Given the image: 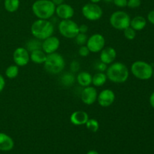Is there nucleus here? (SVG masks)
<instances>
[{"mask_svg":"<svg viewBox=\"0 0 154 154\" xmlns=\"http://www.w3.org/2000/svg\"><path fill=\"white\" fill-rule=\"evenodd\" d=\"M60 46V41L57 36L51 35L42 41V50L48 55L57 52Z\"/></svg>","mask_w":154,"mask_h":154,"instance_id":"12","label":"nucleus"},{"mask_svg":"<svg viewBox=\"0 0 154 154\" xmlns=\"http://www.w3.org/2000/svg\"><path fill=\"white\" fill-rule=\"evenodd\" d=\"M153 78H154V72H153Z\"/></svg>","mask_w":154,"mask_h":154,"instance_id":"42","label":"nucleus"},{"mask_svg":"<svg viewBox=\"0 0 154 154\" xmlns=\"http://www.w3.org/2000/svg\"><path fill=\"white\" fill-rule=\"evenodd\" d=\"M141 4V0H128L127 7L129 8H137L139 7Z\"/></svg>","mask_w":154,"mask_h":154,"instance_id":"30","label":"nucleus"},{"mask_svg":"<svg viewBox=\"0 0 154 154\" xmlns=\"http://www.w3.org/2000/svg\"><path fill=\"white\" fill-rule=\"evenodd\" d=\"M86 46L90 53H99L105 47V38L102 34L95 33L87 39Z\"/></svg>","mask_w":154,"mask_h":154,"instance_id":"9","label":"nucleus"},{"mask_svg":"<svg viewBox=\"0 0 154 154\" xmlns=\"http://www.w3.org/2000/svg\"><path fill=\"white\" fill-rule=\"evenodd\" d=\"M5 87V80L4 77L0 74V93L3 91Z\"/></svg>","mask_w":154,"mask_h":154,"instance_id":"35","label":"nucleus"},{"mask_svg":"<svg viewBox=\"0 0 154 154\" xmlns=\"http://www.w3.org/2000/svg\"><path fill=\"white\" fill-rule=\"evenodd\" d=\"M147 20H149V22L154 25V10L149 12V14H147Z\"/></svg>","mask_w":154,"mask_h":154,"instance_id":"36","label":"nucleus"},{"mask_svg":"<svg viewBox=\"0 0 154 154\" xmlns=\"http://www.w3.org/2000/svg\"><path fill=\"white\" fill-rule=\"evenodd\" d=\"M107 80H108V78H107V75L105 72H98L94 75H93L92 84L96 87H102L105 84Z\"/></svg>","mask_w":154,"mask_h":154,"instance_id":"21","label":"nucleus"},{"mask_svg":"<svg viewBox=\"0 0 154 154\" xmlns=\"http://www.w3.org/2000/svg\"><path fill=\"white\" fill-rule=\"evenodd\" d=\"M30 30L33 37L43 41L47 38L53 35L54 26L52 23L48 20L38 19L32 23Z\"/></svg>","mask_w":154,"mask_h":154,"instance_id":"3","label":"nucleus"},{"mask_svg":"<svg viewBox=\"0 0 154 154\" xmlns=\"http://www.w3.org/2000/svg\"><path fill=\"white\" fill-rule=\"evenodd\" d=\"M20 1V0H5V9L9 13H14L19 9Z\"/></svg>","mask_w":154,"mask_h":154,"instance_id":"23","label":"nucleus"},{"mask_svg":"<svg viewBox=\"0 0 154 154\" xmlns=\"http://www.w3.org/2000/svg\"><path fill=\"white\" fill-rule=\"evenodd\" d=\"M19 75V66L11 65L5 69V76L9 79H14Z\"/></svg>","mask_w":154,"mask_h":154,"instance_id":"25","label":"nucleus"},{"mask_svg":"<svg viewBox=\"0 0 154 154\" xmlns=\"http://www.w3.org/2000/svg\"><path fill=\"white\" fill-rule=\"evenodd\" d=\"M81 69V65H80V63L78 61H76V60H73V61L70 64V69L71 72L72 73H75V72H78Z\"/></svg>","mask_w":154,"mask_h":154,"instance_id":"31","label":"nucleus"},{"mask_svg":"<svg viewBox=\"0 0 154 154\" xmlns=\"http://www.w3.org/2000/svg\"><path fill=\"white\" fill-rule=\"evenodd\" d=\"M51 1L56 6H58L65 2V0H51Z\"/></svg>","mask_w":154,"mask_h":154,"instance_id":"37","label":"nucleus"},{"mask_svg":"<svg viewBox=\"0 0 154 154\" xmlns=\"http://www.w3.org/2000/svg\"><path fill=\"white\" fill-rule=\"evenodd\" d=\"M147 25V21L144 17L141 16H136L132 18L130 21V26L135 31H141Z\"/></svg>","mask_w":154,"mask_h":154,"instance_id":"20","label":"nucleus"},{"mask_svg":"<svg viewBox=\"0 0 154 154\" xmlns=\"http://www.w3.org/2000/svg\"><path fill=\"white\" fill-rule=\"evenodd\" d=\"M85 126L87 129L92 132H96L99 129V123L96 119L89 118V120L86 123Z\"/></svg>","mask_w":154,"mask_h":154,"instance_id":"26","label":"nucleus"},{"mask_svg":"<svg viewBox=\"0 0 154 154\" xmlns=\"http://www.w3.org/2000/svg\"><path fill=\"white\" fill-rule=\"evenodd\" d=\"M58 29L63 37L70 39L75 38L79 33V26L72 19L62 20L59 23Z\"/></svg>","mask_w":154,"mask_h":154,"instance_id":"7","label":"nucleus"},{"mask_svg":"<svg viewBox=\"0 0 154 154\" xmlns=\"http://www.w3.org/2000/svg\"><path fill=\"white\" fill-rule=\"evenodd\" d=\"M89 118L88 114L86 111H75L71 114L70 121L75 126H82L86 124Z\"/></svg>","mask_w":154,"mask_h":154,"instance_id":"16","label":"nucleus"},{"mask_svg":"<svg viewBox=\"0 0 154 154\" xmlns=\"http://www.w3.org/2000/svg\"><path fill=\"white\" fill-rule=\"evenodd\" d=\"M105 74L108 79L111 82L114 84H123L129 78V71L124 63L116 62L110 64L107 68Z\"/></svg>","mask_w":154,"mask_h":154,"instance_id":"1","label":"nucleus"},{"mask_svg":"<svg viewBox=\"0 0 154 154\" xmlns=\"http://www.w3.org/2000/svg\"><path fill=\"white\" fill-rule=\"evenodd\" d=\"M75 75L74 73L71 72H66V73L63 74L61 76L60 78V82L65 87H71V86L73 85L75 82Z\"/></svg>","mask_w":154,"mask_h":154,"instance_id":"22","label":"nucleus"},{"mask_svg":"<svg viewBox=\"0 0 154 154\" xmlns=\"http://www.w3.org/2000/svg\"><path fill=\"white\" fill-rule=\"evenodd\" d=\"M13 60L15 65L19 67L26 66L30 61V53L26 48L19 47L14 51Z\"/></svg>","mask_w":154,"mask_h":154,"instance_id":"10","label":"nucleus"},{"mask_svg":"<svg viewBox=\"0 0 154 154\" xmlns=\"http://www.w3.org/2000/svg\"><path fill=\"white\" fill-rule=\"evenodd\" d=\"M123 34H124V37L128 40H133L136 37V31L132 28L131 26L127 27L123 30Z\"/></svg>","mask_w":154,"mask_h":154,"instance_id":"27","label":"nucleus"},{"mask_svg":"<svg viewBox=\"0 0 154 154\" xmlns=\"http://www.w3.org/2000/svg\"><path fill=\"white\" fill-rule=\"evenodd\" d=\"M55 14L61 20L72 19L75 15V10L70 5L63 3L58 6H56Z\"/></svg>","mask_w":154,"mask_h":154,"instance_id":"14","label":"nucleus"},{"mask_svg":"<svg viewBox=\"0 0 154 154\" xmlns=\"http://www.w3.org/2000/svg\"><path fill=\"white\" fill-rule=\"evenodd\" d=\"M14 142L11 136L4 132H0V150L1 151H10L14 148Z\"/></svg>","mask_w":154,"mask_h":154,"instance_id":"17","label":"nucleus"},{"mask_svg":"<svg viewBox=\"0 0 154 154\" xmlns=\"http://www.w3.org/2000/svg\"><path fill=\"white\" fill-rule=\"evenodd\" d=\"M115 93L111 89H105L102 90L99 93H98L97 102L99 105L102 108H108L115 101Z\"/></svg>","mask_w":154,"mask_h":154,"instance_id":"11","label":"nucleus"},{"mask_svg":"<svg viewBox=\"0 0 154 154\" xmlns=\"http://www.w3.org/2000/svg\"><path fill=\"white\" fill-rule=\"evenodd\" d=\"M128 0H113L114 5L118 8H125L127 6Z\"/></svg>","mask_w":154,"mask_h":154,"instance_id":"33","label":"nucleus"},{"mask_svg":"<svg viewBox=\"0 0 154 154\" xmlns=\"http://www.w3.org/2000/svg\"><path fill=\"white\" fill-rule=\"evenodd\" d=\"M56 5L51 0H36L32 5L33 14L42 20H49L55 14Z\"/></svg>","mask_w":154,"mask_h":154,"instance_id":"2","label":"nucleus"},{"mask_svg":"<svg viewBox=\"0 0 154 154\" xmlns=\"http://www.w3.org/2000/svg\"><path fill=\"white\" fill-rule=\"evenodd\" d=\"M106 3H111V2H113V0H103Z\"/></svg>","mask_w":154,"mask_h":154,"instance_id":"41","label":"nucleus"},{"mask_svg":"<svg viewBox=\"0 0 154 154\" xmlns=\"http://www.w3.org/2000/svg\"><path fill=\"white\" fill-rule=\"evenodd\" d=\"M131 72L139 80H148L153 76V67L144 61H135L131 66Z\"/></svg>","mask_w":154,"mask_h":154,"instance_id":"5","label":"nucleus"},{"mask_svg":"<svg viewBox=\"0 0 154 154\" xmlns=\"http://www.w3.org/2000/svg\"><path fill=\"white\" fill-rule=\"evenodd\" d=\"M81 13L84 18L90 21H96L101 19L103 11L100 5L96 3L89 2L84 5L81 8Z\"/></svg>","mask_w":154,"mask_h":154,"instance_id":"8","label":"nucleus"},{"mask_svg":"<svg viewBox=\"0 0 154 154\" xmlns=\"http://www.w3.org/2000/svg\"><path fill=\"white\" fill-rule=\"evenodd\" d=\"M90 2L92 3H96V4H99L102 0H90Z\"/></svg>","mask_w":154,"mask_h":154,"instance_id":"40","label":"nucleus"},{"mask_svg":"<svg viewBox=\"0 0 154 154\" xmlns=\"http://www.w3.org/2000/svg\"><path fill=\"white\" fill-rule=\"evenodd\" d=\"M93 75L87 72H81L77 75V82L81 87H87L92 84Z\"/></svg>","mask_w":154,"mask_h":154,"instance_id":"18","label":"nucleus"},{"mask_svg":"<svg viewBox=\"0 0 154 154\" xmlns=\"http://www.w3.org/2000/svg\"><path fill=\"white\" fill-rule=\"evenodd\" d=\"M87 154H99L97 151L96 150H90L89 152H87Z\"/></svg>","mask_w":154,"mask_h":154,"instance_id":"39","label":"nucleus"},{"mask_svg":"<svg viewBox=\"0 0 154 154\" xmlns=\"http://www.w3.org/2000/svg\"><path fill=\"white\" fill-rule=\"evenodd\" d=\"M107 65L105 63H102V62H98L96 65H95V69L98 71V72H104L107 70Z\"/></svg>","mask_w":154,"mask_h":154,"instance_id":"32","label":"nucleus"},{"mask_svg":"<svg viewBox=\"0 0 154 154\" xmlns=\"http://www.w3.org/2000/svg\"><path fill=\"white\" fill-rule=\"evenodd\" d=\"M98 93L95 87H84L81 94V99L83 103L87 105H91L97 100Z\"/></svg>","mask_w":154,"mask_h":154,"instance_id":"13","label":"nucleus"},{"mask_svg":"<svg viewBox=\"0 0 154 154\" xmlns=\"http://www.w3.org/2000/svg\"><path fill=\"white\" fill-rule=\"evenodd\" d=\"M100 52V61L106 65L111 64L116 60L117 51L112 47H105Z\"/></svg>","mask_w":154,"mask_h":154,"instance_id":"15","label":"nucleus"},{"mask_svg":"<svg viewBox=\"0 0 154 154\" xmlns=\"http://www.w3.org/2000/svg\"><path fill=\"white\" fill-rule=\"evenodd\" d=\"M130 16L123 11H117L111 14L109 23L111 26L117 30H124L130 26Z\"/></svg>","mask_w":154,"mask_h":154,"instance_id":"6","label":"nucleus"},{"mask_svg":"<svg viewBox=\"0 0 154 154\" xmlns=\"http://www.w3.org/2000/svg\"><path fill=\"white\" fill-rule=\"evenodd\" d=\"M88 30H89V27L87 26L86 24H82V25L79 26V32L87 34Z\"/></svg>","mask_w":154,"mask_h":154,"instance_id":"34","label":"nucleus"},{"mask_svg":"<svg viewBox=\"0 0 154 154\" xmlns=\"http://www.w3.org/2000/svg\"><path fill=\"white\" fill-rule=\"evenodd\" d=\"M90 51L86 45H82L78 50V54L82 57H86L90 54Z\"/></svg>","mask_w":154,"mask_h":154,"instance_id":"29","label":"nucleus"},{"mask_svg":"<svg viewBox=\"0 0 154 154\" xmlns=\"http://www.w3.org/2000/svg\"><path fill=\"white\" fill-rule=\"evenodd\" d=\"M75 42H76L78 45L82 46V45H85L86 44H87L88 37H87V34L79 32L78 35H77L76 37L75 38Z\"/></svg>","mask_w":154,"mask_h":154,"instance_id":"28","label":"nucleus"},{"mask_svg":"<svg viewBox=\"0 0 154 154\" xmlns=\"http://www.w3.org/2000/svg\"><path fill=\"white\" fill-rule=\"evenodd\" d=\"M150 104L152 107L154 108V92L150 95Z\"/></svg>","mask_w":154,"mask_h":154,"instance_id":"38","label":"nucleus"},{"mask_svg":"<svg viewBox=\"0 0 154 154\" xmlns=\"http://www.w3.org/2000/svg\"><path fill=\"white\" fill-rule=\"evenodd\" d=\"M46 58L47 54L42 49L36 50L30 53V61L35 64H44Z\"/></svg>","mask_w":154,"mask_h":154,"instance_id":"19","label":"nucleus"},{"mask_svg":"<svg viewBox=\"0 0 154 154\" xmlns=\"http://www.w3.org/2000/svg\"><path fill=\"white\" fill-rule=\"evenodd\" d=\"M43 65L47 72L51 75H58L64 70L66 61L61 54L55 52L47 55L46 60Z\"/></svg>","mask_w":154,"mask_h":154,"instance_id":"4","label":"nucleus"},{"mask_svg":"<svg viewBox=\"0 0 154 154\" xmlns=\"http://www.w3.org/2000/svg\"><path fill=\"white\" fill-rule=\"evenodd\" d=\"M42 41L35 38H33L26 43L25 48H26L29 52L31 53L32 51L42 49Z\"/></svg>","mask_w":154,"mask_h":154,"instance_id":"24","label":"nucleus"}]
</instances>
